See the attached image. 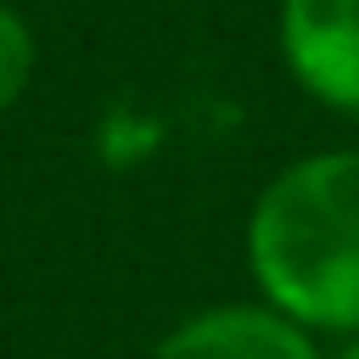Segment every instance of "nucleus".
Instances as JSON below:
<instances>
[{"instance_id":"obj_6","label":"nucleus","mask_w":359,"mask_h":359,"mask_svg":"<svg viewBox=\"0 0 359 359\" xmlns=\"http://www.w3.org/2000/svg\"><path fill=\"white\" fill-rule=\"evenodd\" d=\"M325 359H359V337H342L337 348H325Z\"/></svg>"},{"instance_id":"obj_3","label":"nucleus","mask_w":359,"mask_h":359,"mask_svg":"<svg viewBox=\"0 0 359 359\" xmlns=\"http://www.w3.org/2000/svg\"><path fill=\"white\" fill-rule=\"evenodd\" d=\"M146 359H325V342L264 297H224L180 314Z\"/></svg>"},{"instance_id":"obj_2","label":"nucleus","mask_w":359,"mask_h":359,"mask_svg":"<svg viewBox=\"0 0 359 359\" xmlns=\"http://www.w3.org/2000/svg\"><path fill=\"white\" fill-rule=\"evenodd\" d=\"M275 56L303 101L359 118V0H275Z\"/></svg>"},{"instance_id":"obj_4","label":"nucleus","mask_w":359,"mask_h":359,"mask_svg":"<svg viewBox=\"0 0 359 359\" xmlns=\"http://www.w3.org/2000/svg\"><path fill=\"white\" fill-rule=\"evenodd\" d=\"M34 62H39V45H34V22L0 0V123L11 118V107L28 95L34 84Z\"/></svg>"},{"instance_id":"obj_5","label":"nucleus","mask_w":359,"mask_h":359,"mask_svg":"<svg viewBox=\"0 0 359 359\" xmlns=\"http://www.w3.org/2000/svg\"><path fill=\"white\" fill-rule=\"evenodd\" d=\"M95 146H101V163L135 168V163H146L163 146V123L151 112H140V107H112L101 118V129H95Z\"/></svg>"},{"instance_id":"obj_1","label":"nucleus","mask_w":359,"mask_h":359,"mask_svg":"<svg viewBox=\"0 0 359 359\" xmlns=\"http://www.w3.org/2000/svg\"><path fill=\"white\" fill-rule=\"evenodd\" d=\"M241 264L252 297L320 342L359 337V146L286 157L247 202Z\"/></svg>"}]
</instances>
